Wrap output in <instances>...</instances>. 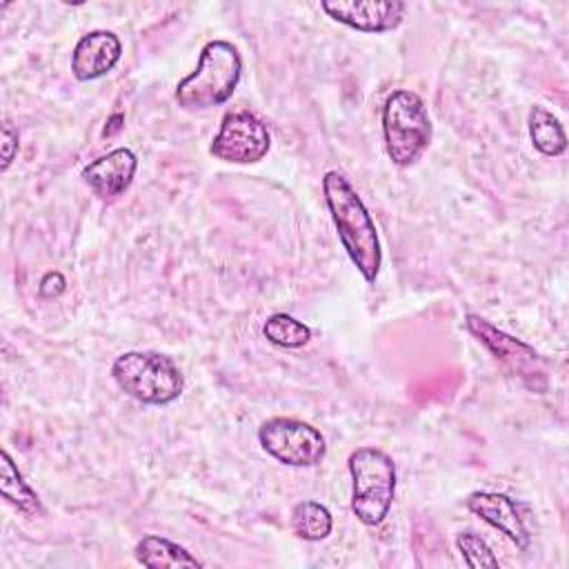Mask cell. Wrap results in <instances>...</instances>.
<instances>
[{
    "label": "cell",
    "instance_id": "obj_1",
    "mask_svg": "<svg viewBox=\"0 0 569 569\" xmlns=\"http://www.w3.org/2000/svg\"><path fill=\"white\" fill-rule=\"evenodd\" d=\"M322 193L342 249L360 276L367 282H376L382 267V247L362 198L340 171L322 176Z\"/></svg>",
    "mask_w": 569,
    "mask_h": 569
},
{
    "label": "cell",
    "instance_id": "obj_2",
    "mask_svg": "<svg viewBox=\"0 0 569 569\" xmlns=\"http://www.w3.org/2000/svg\"><path fill=\"white\" fill-rule=\"evenodd\" d=\"M242 76V58L236 44L227 40H209L198 67L178 82L176 102L184 111H202L227 102Z\"/></svg>",
    "mask_w": 569,
    "mask_h": 569
},
{
    "label": "cell",
    "instance_id": "obj_3",
    "mask_svg": "<svg viewBox=\"0 0 569 569\" xmlns=\"http://www.w3.org/2000/svg\"><path fill=\"white\" fill-rule=\"evenodd\" d=\"M116 385L142 405H169L180 398L184 376L171 356L160 351H127L111 365Z\"/></svg>",
    "mask_w": 569,
    "mask_h": 569
},
{
    "label": "cell",
    "instance_id": "obj_4",
    "mask_svg": "<svg viewBox=\"0 0 569 569\" xmlns=\"http://www.w3.org/2000/svg\"><path fill=\"white\" fill-rule=\"evenodd\" d=\"M351 476V511L367 525L378 527L393 502L396 493V462L378 447H358L349 460Z\"/></svg>",
    "mask_w": 569,
    "mask_h": 569
},
{
    "label": "cell",
    "instance_id": "obj_5",
    "mask_svg": "<svg viewBox=\"0 0 569 569\" xmlns=\"http://www.w3.org/2000/svg\"><path fill=\"white\" fill-rule=\"evenodd\" d=\"M387 156L396 167H411L431 144L433 127L425 100L409 89H396L382 107Z\"/></svg>",
    "mask_w": 569,
    "mask_h": 569
},
{
    "label": "cell",
    "instance_id": "obj_6",
    "mask_svg": "<svg viewBox=\"0 0 569 569\" xmlns=\"http://www.w3.org/2000/svg\"><path fill=\"white\" fill-rule=\"evenodd\" d=\"M465 325L473 333V338L485 345L493 353V358L531 391L542 393L547 389V376L542 369L545 362L533 347L509 336L478 313H467Z\"/></svg>",
    "mask_w": 569,
    "mask_h": 569
},
{
    "label": "cell",
    "instance_id": "obj_7",
    "mask_svg": "<svg viewBox=\"0 0 569 569\" xmlns=\"http://www.w3.org/2000/svg\"><path fill=\"white\" fill-rule=\"evenodd\" d=\"M260 447L282 465L313 467L327 453V440L313 425L296 418H269L258 429Z\"/></svg>",
    "mask_w": 569,
    "mask_h": 569
},
{
    "label": "cell",
    "instance_id": "obj_8",
    "mask_svg": "<svg viewBox=\"0 0 569 569\" xmlns=\"http://www.w3.org/2000/svg\"><path fill=\"white\" fill-rule=\"evenodd\" d=\"M271 147V136L264 122L247 111H229L224 113L218 133L209 144V153L222 162L231 164H253L260 162Z\"/></svg>",
    "mask_w": 569,
    "mask_h": 569
},
{
    "label": "cell",
    "instance_id": "obj_9",
    "mask_svg": "<svg viewBox=\"0 0 569 569\" xmlns=\"http://www.w3.org/2000/svg\"><path fill=\"white\" fill-rule=\"evenodd\" d=\"M320 9L336 22L365 31V33H385L400 27L407 4L400 0H325Z\"/></svg>",
    "mask_w": 569,
    "mask_h": 569
},
{
    "label": "cell",
    "instance_id": "obj_10",
    "mask_svg": "<svg viewBox=\"0 0 569 569\" xmlns=\"http://www.w3.org/2000/svg\"><path fill=\"white\" fill-rule=\"evenodd\" d=\"M138 169V158L131 149L118 147L93 162H89L82 169V180L84 184L104 202H111L120 198L129 184L133 182Z\"/></svg>",
    "mask_w": 569,
    "mask_h": 569
},
{
    "label": "cell",
    "instance_id": "obj_11",
    "mask_svg": "<svg viewBox=\"0 0 569 569\" xmlns=\"http://www.w3.org/2000/svg\"><path fill=\"white\" fill-rule=\"evenodd\" d=\"M467 509L478 516L489 527L505 533L520 551H527L531 545V536L525 527V520L516 507V502L507 493L498 491H473L465 498Z\"/></svg>",
    "mask_w": 569,
    "mask_h": 569
},
{
    "label": "cell",
    "instance_id": "obj_12",
    "mask_svg": "<svg viewBox=\"0 0 569 569\" xmlns=\"http://www.w3.org/2000/svg\"><path fill=\"white\" fill-rule=\"evenodd\" d=\"M122 58V42L113 31L93 29L84 33L71 53V73L76 80L87 82L107 76Z\"/></svg>",
    "mask_w": 569,
    "mask_h": 569
},
{
    "label": "cell",
    "instance_id": "obj_13",
    "mask_svg": "<svg viewBox=\"0 0 569 569\" xmlns=\"http://www.w3.org/2000/svg\"><path fill=\"white\" fill-rule=\"evenodd\" d=\"M136 560L149 569H176V567H202V562L189 553L182 545L162 536H142L136 545Z\"/></svg>",
    "mask_w": 569,
    "mask_h": 569
},
{
    "label": "cell",
    "instance_id": "obj_14",
    "mask_svg": "<svg viewBox=\"0 0 569 569\" xmlns=\"http://www.w3.org/2000/svg\"><path fill=\"white\" fill-rule=\"evenodd\" d=\"M0 491L2 498L13 505L20 513L36 518V516H44V507L38 498V493L29 487V482L22 478L18 465L13 462V458L9 456L7 449H2L0 453Z\"/></svg>",
    "mask_w": 569,
    "mask_h": 569
},
{
    "label": "cell",
    "instance_id": "obj_15",
    "mask_svg": "<svg viewBox=\"0 0 569 569\" xmlns=\"http://www.w3.org/2000/svg\"><path fill=\"white\" fill-rule=\"evenodd\" d=\"M527 129L531 144L547 158H556L567 149V133L562 122L545 107L533 104L527 116Z\"/></svg>",
    "mask_w": 569,
    "mask_h": 569
},
{
    "label": "cell",
    "instance_id": "obj_16",
    "mask_svg": "<svg viewBox=\"0 0 569 569\" xmlns=\"http://www.w3.org/2000/svg\"><path fill=\"white\" fill-rule=\"evenodd\" d=\"M291 529L307 542L325 540L333 529L331 511L316 500H300L291 509Z\"/></svg>",
    "mask_w": 569,
    "mask_h": 569
},
{
    "label": "cell",
    "instance_id": "obj_17",
    "mask_svg": "<svg viewBox=\"0 0 569 569\" xmlns=\"http://www.w3.org/2000/svg\"><path fill=\"white\" fill-rule=\"evenodd\" d=\"M262 333L271 345L282 349H300L311 340V329L302 320L282 311L264 320Z\"/></svg>",
    "mask_w": 569,
    "mask_h": 569
},
{
    "label": "cell",
    "instance_id": "obj_18",
    "mask_svg": "<svg viewBox=\"0 0 569 569\" xmlns=\"http://www.w3.org/2000/svg\"><path fill=\"white\" fill-rule=\"evenodd\" d=\"M456 547L467 567H473V569L498 567V558L493 556L491 547L471 529H465L456 536Z\"/></svg>",
    "mask_w": 569,
    "mask_h": 569
},
{
    "label": "cell",
    "instance_id": "obj_19",
    "mask_svg": "<svg viewBox=\"0 0 569 569\" xmlns=\"http://www.w3.org/2000/svg\"><path fill=\"white\" fill-rule=\"evenodd\" d=\"M20 149V136L18 129L11 124V120H2V162H0V171H7L13 162V158L18 156Z\"/></svg>",
    "mask_w": 569,
    "mask_h": 569
},
{
    "label": "cell",
    "instance_id": "obj_20",
    "mask_svg": "<svg viewBox=\"0 0 569 569\" xmlns=\"http://www.w3.org/2000/svg\"><path fill=\"white\" fill-rule=\"evenodd\" d=\"M64 289H67V280H64V276L60 271L44 273L42 280H40V287H38L42 298H58Z\"/></svg>",
    "mask_w": 569,
    "mask_h": 569
}]
</instances>
